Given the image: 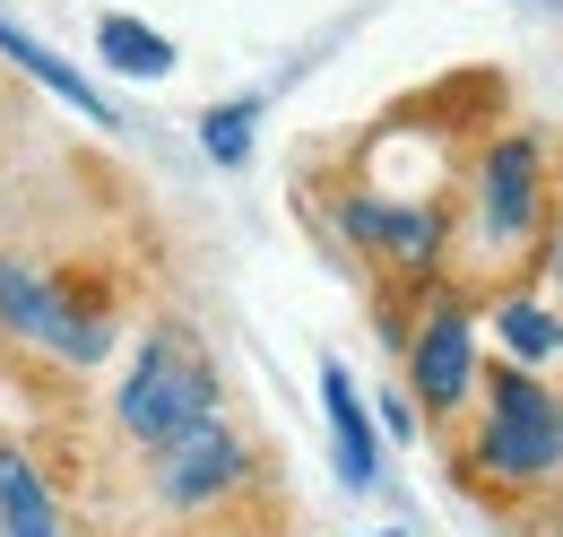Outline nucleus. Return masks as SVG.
<instances>
[{"label": "nucleus", "mask_w": 563, "mask_h": 537, "mask_svg": "<svg viewBox=\"0 0 563 537\" xmlns=\"http://www.w3.org/2000/svg\"><path fill=\"white\" fill-rule=\"evenodd\" d=\"M122 434L140 442V451H165V442H183L191 425H209L217 416V373L209 355H200V338L191 330H147L140 338V364L122 373Z\"/></svg>", "instance_id": "f257e3e1"}, {"label": "nucleus", "mask_w": 563, "mask_h": 537, "mask_svg": "<svg viewBox=\"0 0 563 537\" xmlns=\"http://www.w3.org/2000/svg\"><path fill=\"white\" fill-rule=\"evenodd\" d=\"M477 469L503 485H555L563 476V399L538 391L520 364L486 373V434H477Z\"/></svg>", "instance_id": "f03ea898"}, {"label": "nucleus", "mask_w": 563, "mask_h": 537, "mask_svg": "<svg viewBox=\"0 0 563 537\" xmlns=\"http://www.w3.org/2000/svg\"><path fill=\"white\" fill-rule=\"evenodd\" d=\"M0 330L44 347V355H62V364H96L113 347L104 313L70 304V286H53L35 261H0Z\"/></svg>", "instance_id": "7ed1b4c3"}, {"label": "nucleus", "mask_w": 563, "mask_h": 537, "mask_svg": "<svg viewBox=\"0 0 563 537\" xmlns=\"http://www.w3.org/2000/svg\"><path fill=\"white\" fill-rule=\"evenodd\" d=\"M243 476H252L243 434H234L225 416H209V425H191L183 442L156 451V503H165V512H200V503H217V494H234Z\"/></svg>", "instance_id": "20e7f679"}, {"label": "nucleus", "mask_w": 563, "mask_h": 537, "mask_svg": "<svg viewBox=\"0 0 563 537\" xmlns=\"http://www.w3.org/2000/svg\"><path fill=\"white\" fill-rule=\"evenodd\" d=\"M477 208H486V243H520L538 226V147L529 139H494L486 147Z\"/></svg>", "instance_id": "39448f33"}, {"label": "nucleus", "mask_w": 563, "mask_h": 537, "mask_svg": "<svg viewBox=\"0 0 563 537\" xmlns=\"http://www.w3.org/2000/svg\"><path fill=\"white\" fill-rule=\"evenodd\" d=\"M417 399L433 416H451V407L468 399V382H477V338H468V313H433L417 330Z\"/></svg>", "instance_id": "423d86ee"}, {"label": "nucleus", "mask_w": 563, "mask_h": 537, "mask_svg": "<svg viewBox=\"0 0 563 537\" xmlns=\"http://www.w3.org/2000/svg\"><path fill=\"white\" fill-rule=\"evenodd\" d=\"M347 234L382 243L390 261L424 268V261H433V243H442V208H433V200H347Z\"/></svg>", "instance_id": "0eeeda50"}, {"label": "nucleus", "mask_w": 563, "mask_h": 537, "mask_svg": "<svg viewBox=\"0 0 563 537\" xmlns=\"http://www.w3.org/2000/svg\"><path fill=\"white\" fill-rule=\"evenodd\" d=\"M321 407H330V451H339V476L347 485H373V416H364V399H355L347 364H321Z\"/></svg>", "instance_id": "6e6552de"}, {"label": "nucleus", "mask_w": 563, "mask_h": 537, "mask_svg": "<svg viewBox=\"0 0 563 537\" xmlns=\"http://www.w3.org/2000/svg\"><path fill=\"white\" fill-rule=\"evenodd\" d=\"M0 62L35 69V78H44L53 96H70V105H78V113H87V122H96V131H113V113H104V96H96V87H87V78H78L70 62H53V53H44V44L26 35V26H9V18H0Z\"/></svg>", "instance_id": "1a4fd4ad"}, {"label": "nucleus", "mask_w": 563, "mask_h": 537, "mask_svg": "<svg viewBox=\"0 0 563 537\" xmlns=\"http://www.w3.org/2000/svg\"><path fill=\"white\" fill-rule=\"evenodd\" d=\"M0 537H62V512H53L44 476L18 451H0Z\"/></svg>", "instance_id": "9d476101"}, {"label": "nucleus", "mask_w": 563, "mask_h": 537, "mask_svg": "<svg viewBox=\"0 0 563 537\" xmlns=\"http://www.w3.org/2000/svg\"><path fill=\"white\" fill-rule=\"evenodd\" d=\"M96 44H104V62L131 69V78H165V69H174V44H165L156 26H140V18H104Z\"/></svg>", "instance_id": "9b49d317"}, {"label": "nucleus", "mask_w": 563, "mask_h": 537, "mask_svg": "<svg viewBox=\"0 0 563 537\" xmlns=\"http://www.w3.org/2000/svg\"><path fill=\"white\" fill-rule=\"evenodd\" d=\"M494 330H503V347H511L520 364L563 355V313H547V304H503V313H494Z\"/></svg>", "instance_id": "f8f14e48"}, {"label": "nucleus", "mask_w": 563, "mask_h": 537, "mask_svg": "<svg viewBox=\"0 0 563 537\" xmlns=\"http://www.w3.org/2000/svg\"><path fill=\"white\" fill-rule=\"evenodd\" d=\"M252 122H261V105H252V96H234V105L200 113V139H209L217 165H243V156H252Z\"/></svg>", "instance_id": "ddd939ff"}, {"label": "nucleus", "mask_w": 563, "mask_h": 537, "mask_svg": "<svg viewBox=\"0 0 563 537\" xmlns=\"http://www.w3.org/2000/svg\"><path fill=\"white\" fill-rule=\"evenodd\" d=\"M547 268H555V286H563V234H555V243H547Z\"/></svg>", "instance_id": "4468645a"}]
</instances>
